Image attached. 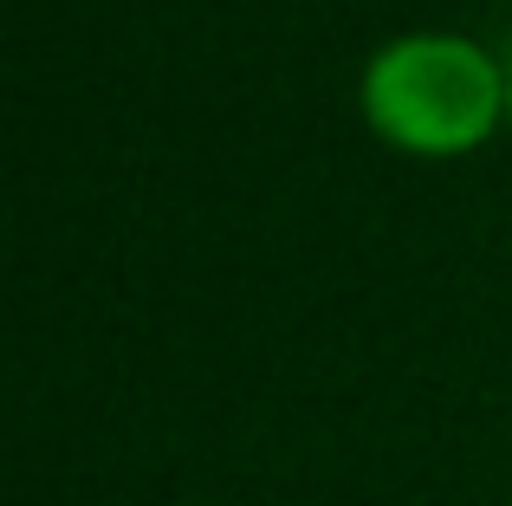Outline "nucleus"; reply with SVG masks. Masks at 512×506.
I'll use <instances>...</instances> for the list:
<instances>
[{
    "instance_id": "f257e3e1",
    "label": "nucleus",
    "mask_w": 512,
    "mask_h": 506,
    "mask_svg": "<svg viewBox=\"0 0 512 506\" xmlns=\"http://www.w3.org/2000/svg\"><path fill=\"white\" fill-rule=\"evenodd\" d=\"M357 111L402 156H467L506 124V59L448 26L396 33L363 59Z\"/></svg>"
},
{
    "instance_id": "f03ea898",
    "label": "nucleus",
    "mask_w": 512,
    "mask_h": 506,
    "mask_svg": "<svg viewBox=\"0 0 512 506\" xmlns=\"http://www.w3.org/2000/svg\"><path fill=\"white\" fill-rule=\"evenodd\" d=\"M506 117H512V59H506Z\"/></svg>"
}]
</instances>
